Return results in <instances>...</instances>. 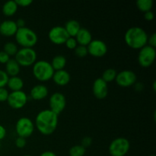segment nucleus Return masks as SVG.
<instances>
[{"label":"nucleus","mask_w":156,"mask_h":156,"mask_svg":"<svg viewBox=\"0 0 156 156\" xmlns=\"http://www.w3.org/2000/svg\"><path fill=\"white\" fill-rule=\"evenodd\" d=\"M6 133H7V132H6L5 128L2 125H0V141L4 140L5 137L6 136Z\"/></svg>","instance_id":"obj_39"},{"label":"nucleus","mask_w":156,"mask_h":156,"mask_svg":"<svg viewBox=\"0 0 156 156\" xmlns=\"http://www.w3.org/2000/svg\"><path fill=\"white\" fill-rule=\"evenodd\" d=\"M65 44L66 47L68 49H69V50H75L78 46L77 41H76V38L72 37H69L66 40Z\"/></svg>","instance_id":"obj_30"},{"label":"nucleus","mask_w":156,"mask_h":156,"mask_svg":"<svg viewBox=\"0 0 156 156\" xmlns=\"http://www.w3.org/2000/svg\"><path fill=\"white\" fill-rule=\"evenodd\" d=\"M59 116L50 111L44 109L40 111L35 117V128L44 136H50L55 132L59 123Z\"/></svg>","instance_id":"obj_1"},{"label":"nucleus","mask_w":156,"mask_h":156,"mask_svg":"<svg viewBox=\"0 0 156 156\" xmlns=\"http://www.w3.org/2000/svg\"><path fill=\"white\" fill-rule=\"evenodd\" d=\"M52 79L56 85L59 86H65L69 83L71 80V76L69 72L66 69L58 70V71L54 72Z\"/></svg>","instance_id":"obj_17"},{"label":"nucleus","mask_w":156,"mask_h":156,"mask_svg":"<svg viewBox=\"0 0 156 156\" xmlns=\"http://www.w3.org/2000/svg\"><path fill=\"white\" fill-rule=\"evenodd\" d=\"M26 144H27V140L25 138L18 136V138L15 139V145L18 149H23V148L25 147Z\"/></svg>","instance_id":"obj_31"},{"label":"nucleus","mask_w":156,"mask_h":156,"mask_svg":"<svg viewBox=\"0 0 156 156\" xmlns=\"http://www.w3.org/2000/svg\"><path fill=\"white\" fill-rule=\"evenodd\" d=\"M147 45L155 48L156 47V34L155 33H153L150 37H149V38H148Z\"/></svg>","instance_id":"obj_36"},{"label":"nucleus","mask_w":156,"mask_h":156,"mask_svg":"<svg viewBox=\"0 0 156 156\" xmlns=\"http://www.w3.org/2000/svg\"><path fill=\"white\" fill-rule=\"evenodd\" d=\"M34 123L27 117H20L15 123V132L19 137L28 138L34 133Z\"/></svg>","instance_id":"obj_6"},{"label":"nucleus","mask_w":156,"mask_h":156,"mask_svg":"<svg viewBox=\"0 0 156 156\" xmlns=\"http://www.w3.org/2000/svg\"><path fill=\"white\" fill-rule=\"evenodd\" d=\"M130 148V143L124 137H118L113 140L110 144L108 151L111 156H125Z\"/></svg>","instance_id":"obj_7"},{"label":"nucleus","mask_w":156,"mask_h":156,"mask_svg":"<svg viewBox=\"0 0 156 156\" xmlns=\"http://www.w3.org/2000/svg\"><path fill=\"white\" fill-rule=\"evenodd\" d=\"M37 52L33 48L18 49L15 56V60L22 67L32 66L37 61Z\"/></svg>","instance_id":"obj_5"},{"label":"nucleus","mask_w":156,"mask_h":156,"mask_svg":"<svg viewBox=\"0 0 156 156\" xmlns=\"http://www.w3.org/2000/svg\"><path fill=\"white\" fill-rule=\"evenodd\" d=\"M63 27L66 30L69 36L72 37H75L81 29V25L79 21L73 19L69 20Z\"/></svg>","instance_id":"obj_20"},{"label":"nucleus","mask_w":156,"mask_h":156,"mask_svg":"<svg viewBox=\"0 0 156 156\" xmlns=\"http://www.w3.org/2000/svg\"><path fill=\"white\" fill-rule=\"evenodd\" d=\"M136 7L142 12H147L152 11L153 7V1L152 0H138L136 2Z\"/></svg>","instance_id":"obj_24"},{"label":"nucleus","mask_w":156,"mask_h":156,"mask_svg":"<svg viewBox=\"0 0 156 156\" xmlns=\"http://www.w3.org/2000/svg\"><path fill=\"white\" fill-rule=\"evenodd\" d=\"M40 156H57L56 154L54 153L52 151H45V152H42V153L40 155Z\"/></svg>","instance_id":"obj_41"},{"label":"nucleus","mask_w":156,"mask_h":156,"mask_svg":"<svg viewBox=\"0 0 156 156\" xmlns=\"http://www.w3.org/2000/svg\"><path fill=\"white\" fill-rule=\"evenodd\" d=\"M18 50V45L12 41H8L3 46V51L7 53L9 56H15Z\"/></svg>","instance_id":"obj_25"},{"label":"nucleus","mask_w":156,"mask_h":156,"mask_svg":"<svg viewBox=\"0 0 156 156\" xmlns=\"http://www.w3.org/2000/svg\"><path fill=\"white\" fill-rule=\"evenodd\" d=\"M149 156H155V155H149Z\"/></svg>","instance_id":"obj_44"},{"label":"nucleus","mask_w":156,"mask_h":156,"mask_svg":"<svg viewBox=\"0 0 156 156\" xmlns=\"http://www.w3.org/2000/svg\"><path fill=\"white\" fill-rule=\"evenodd\" d=\"M66 58L65 56L62 55H56L53 58L50 64L54 71H58V70L64 69L66 65Z\"/></svg>","instance_id":"obj_23"},{"label":"nucleus","mask_w":156,"mask_h":156,"mask_svg":"<svg viewBox=\"0 0 156 156\" xmlns=\"http://www.w3.org/2000/svg\"><path fill=\"white\" fill-rule=\"evenodd\" d=\"M16 24L18 28H21V27H25V21H24L23 18H18L16 21Z\"/></svg>","instance_id":"obj_40"},{"label":"nucleus","mask_w":156,"mask_h":156,"mask_svg":"<svg viewBox=\"0 0 156 156\" xmlns=\"http://www.w3.org/2000/svg\"><path fill=\"white\" fill-rule=\"evenodd\" d=\"M18 6L15 2V1L10 0V1H8L5 3H4L2 8V13L4 15L7 17H12L14 15H15V13L18 11Z\"/></svg>","instance_id":"obj_22"},{"label":"nucleus","mask_w":156,"mask_h":156,"mask_svg":"<svg viewBox=\"0 0 156 156\" xmlns=\"http://www.w3.org/2000/svg\"><path fill=\"white\" fill-rule=\"evenodd\" d=\"M152 87H153V91H155V90H156V82H155V81L153 82V84H152Z\"/></svg>","instance_id":"obj_42"},{"label":"nucleus","mask_w":156,"mask_h":156,"mask_svg":"<svg viewBox=\"0 0 156 156\" xmlns=\"http://www.w3.org/2000/svg\"><path fill=\"white\" fill-rule=\"evenodd\" d=\"M74 52L75 54L79 58L85 57L88 54V49H87V47H85V46L78 45L77 47L74 50Z\"/></svg>","instance_id":"obj_28"},{"label":"nucleus","mask_w":156,"mask_h":156,"mask_svg":"<svg viewBox=\"0 0 156 156\" xmlns=\"http://www.w3.org/2000/svg\"><path fill=\"white\" fill-rule=\"evenodd\" d=\"M6 86H8V88L12 91H21L24 87V81L18 76L9 77Z\"/></svg>","instance_id":"obj_21"},{"label":"nucleus","mask_w":156,"mask_h":156,"mask_svg":"<svg viewBox=\"0 0 156 156\" xmlns=\"http://www.w3.org/2000/svg\"><path fill=\"white\" fill-rule=\"evenodd\" d=\"M91 144H92V139L89 136L84 137L82 140V142H81V146H83L85 149L91 146Z\"/></svg>","instance_id":"obj_34"},{"label":"nucleus","mask_w":156,"mask_h":156,"mask_svg":"<svg viewBox=\"0 0 156 156\" xmlns=\"http://www.w3.org/2000/svg\"><path fill=\"white\" fill-rule=\"evenodd\" d=\"M154 13L152 11H149L147 12H145L144 13V18L145 20L148 21H152L154 19Z\"/></svg>","instance_id":"obj_37"},{"label":"nucleus","mask_w":156,"mask_h":156,"mask_svg":"<svg viewBox=\"0 0 156 156\" xmlns=\"http://www.w3.org/2000/svg\"><path fill=\"white\" fill-rule=\"evenodd\" d=\"M88 54L93 57L101 58L105 56L108 53V46L101 40H92L87 46Z\"/></svg>","instance_id":"obj_13"},{"label":"nucleus","mask_w":156,"mask_h":156,"mask_svg":"<svg viewBox=\"0 0 156 156\" xmlns=\"http://www.w3.org/2000/svg\"><path fill=\"white\" fill-rule=\"evenodd\" d=\"M86 152V149L81 145H76L72 146L69 151V156H84Z\"/></svg>","instance_id":"obj_27"},{"label":"nucleus","mask_w":156,"mask_h":156,"mask_svg":"<svg viewBox=\"0 0 156 156\" xmlns=\"http://www.w3.org/2000/svg\"><path fill=\"white\" fill-rule=\"evenodd\" d=\"M15 2L18 5V7H28L33 3L32 0H15Z\"/></svg>","instance_id":"obj_33"},{"label":"nucleus","mask_w":156,"mask_h":156,"mask_svg":"<svg viewBox=\"0 0 156 156\" xmlns=\"http://www.w3.org/2000/svg\"><path fill=\"white\" fill-rule=\"evenodd\" d=\"M117 71L112 68H109L105 69L102 73L101 79L105 81L106 83H109V82L115 81L116 76H117Z\"/></svg>","instance_id":"obj_26"},{"label":"nucleus","mask_w":156,"mask_h":156,"mask_svg":"<svg viewBox=\"0 0 156 156\" xmlns=\"http://www.w3.org/2000/svg\"><path fill=\"white\" fill-rule=\"evenodd\" d=\"M148 38V34L140 27H129L124 34L125 43L133 50H140L147 45Z\"/></svg>","instance_id":"obj_2"},{"label":"nucleus","mask_w":156,"mask_h":156,"mask_svg":"<svg viewBox=\"0 0 156 156\" xmlns=\"http://www.w3.org/2000/svg\"><path fill=\"white\" fill-rule=\"evenodd\" d=\"M18 29L16 22L13 20H5L0 23V34L6 37L15 36Z\"/></svg>","instance_id":"obj_15"},{"label":"nucleus","mask_w":156,"mask_h":156,"mask_svg":"<svg viewBox=\"0 0 156 156\" xmlns=\"http://www.w3.org/2000/svg\"><path fill=\"white\" fill-rule=\"evenodd\" d=\"M9 76L5 70L0 69V88H5L7 85Z\"/></svg>","instance_id":"obj_29"},{"label":"nucleus","mask_w":156,"mask_h":156,"mask_svg":"<svg viewBox=\"0 0 156 156\" xmlns=\"http://www.w3.org/2000/svg\"><path fill=\"white\" fill-rule=\"evenodd\" d=\"M115 82L122 88H129L137 82V76L132 70H123L117 73Z\"/></svg>","instance_id":"obj_11"},{"label":"nucleus","mask_w":156,"mask_h":156,"mask_svg":"<svg viewBox=\"0 0 156 156\" xmlns=\"http://www.w3.org/2000/svg\"><path fill=\"white\" fill-rule=\"evenodd\" d=\"M28 101L27 94L22 90L9 92L7 99V103L10 108L18 110L24 108Z\"/></svg>","instance_id":"obj_9"},{"label":"nucleus","mask_w":156,"mask_h":156,"mask_svg":"<svg viewBox=\"0 0 156 156\" xmlns=\"http://www.w3.org/2000/svg\"><path fill=\"white\" fill-rule=\"evenodd\" d=\"M0 23H1V21H0Z\"/></svg>","instance_id":"obj_46"},{"label":"nucleus","mask_w":156,"mask_h":156,"mask_svg":"<svg viewBox=\"0 0 156 156\" xmlns=\"http://www.w3.org/2000/svg\"><path fill=\"white\" fill-rule=\"evenodd\" d=\"M10 59V56L7 53H5L3 50L0 51V63L6 64Z\"/></svg>","instance_id":"obj_35"},{"label":"nucleus","mask_w":156,"mask_h":156,"mask_svg":"<svg viewBox=\"0 0 156 156\" xmlns=\"http://www.w3.org/2000/svg\"><path fill=\"white\" fill-rule=\"evenodd\" d=\"M49 90L46 85L38 84L34 85L30 91V98L34 101H41L48 96Z\"/></svg>","instance_id":"obj_16"},{"label":"nucleus","mask_w":156,"mask_h":156,"mask_svg":"<svg viewBox=\"0 0 156 156\" xmlns=\"http://www.w3.org/2000/svg\"><path fill=\"white\" fill-rule=\"evenodd\" d=\"M9 91L5 88H0V102L7 101Z\"/></svg>","instance_id":"obj_32"},{"label":"nucleus","mask_w":156,"mask_h":156,"mask_svg":"<svg viewBox=\"0 0 156 156\" xmlns=\"http://www.w3.org/2000/svg\"><path fill=\"white\" fill-rule=\"evenodd\" d=\"M48 37L50 42L53 44L62 45L65 44L69 36L63 26H54L49 30Z\"/></svg>","instance_id":"obj_12"},{"label":"nucleus","mask_w":156,"mask_h":156,"mask_svg":"<svg viewBox=\"0 0 156 156\" xmlns=\"http://www.w3.org/2000/svg\"><path fill=\"white\" fill-rule=\"evenodd\" d=\"M92 92L96 98L100 100L105 99L108 94V83H106L101 78H98L93 82Z\"/></svg>","instance_id":"obj_14"},{"label":"nucleus","mask_w":156,"mask_h":156,"mask_svg":"<svg viewBox=\"0 0 156 156\" xmlns=\"http://www.w3.org/2000/svg\"><path fill=\"white\" fill-rule=\"evenodd\" d=\"M0 147H1V143H0Z\"/></svg>","instance_id":"obj_45"},{"label":"nucleus","mask_w":156,"mask_h":156,"mask_svg":"<svg viewBox=\"0 0 156 156\" xmlns=\"http://www.w3.org/2000/svg\"><path fill=\"white\" fill-rule=\"evenodd\" d=\"M133 86H134V89H135L136 91H142L143 90V88H144V85L140 82H136V83L133 85Z\"/></svg>","instance_id":"obj_38"},{"label":"nucleus","mask_w":156,"mask_h":156,"mask_svg":"<svg viewBox=\"0 0 156 156\" xmlns=\"http://www.w3.org/2000/svg\"><path fill=\"white\" fill-rule=\"evenodd\" d=\"M22 156H33V155H22Z\"/></svg>","instance_id":"obj_43"},{"label":"nucleus","mask_w":156,"mask_h":156,"mask_svg":"<svg viewBox=\"0 0 156 156\" xmlns=\"http://www.w3.org/2000/svg\"><path fill=\"white\" fill-rule=\"evenodd\" d=\"M21 71V66L15 59H10L5 64V72L9 77L18 76Z\"/></svg>","instance_id":"obj_19"},{"label":"nucleus","mask_w":156,"mask_h":156,"mask_svg":"<svg viewBox=\"0 0 156 156\" xmlns=\"http://www.w3.org/2000/svg\"><path fill=\"white\" fill-rule=\"evenodd\" d=\"M76 41H77L78 45L85 46L87 47L88 44L91 43L92 41V35H91V32L85 27H81L79 31L75 37Z\"/></svg>","instance_id":"obj_18"},{"label":"nucleus","mask_w":156,"mask_h":156,"mask_svg":"<svg viewBox=\"0 0 156 156\" xmlns=\"http://www.w3.org/2000/svg\"><path fill=\"white\" fill-rule=\"evenodd\" d=\"M15 38L21 48H33L38 41V37L34 30L27 27L18 28Z\"/></svg>","instance_id":"obj_3"},{"label":"nucleus","mask_w":156,"mask_h":156,"mask_svg":"<svg viewBox=\"0 0 156 156\" xmlns=\"http://www.w3.org/2000/svg\"><path fill=\"white\" fill-rule=\"evenodd\" d=\"M50 110L57 114H60L65 110L66 106V99L65 95L60 92H55L50 97L49 99Z\"/></svg>","instance_id":"obj_10"},{"label":"nucleus","mask_w":156,"mask_h":156,"mask_svg":"<svg viewBox=\"0 0 156 156\" xmlns=\"http://www.w3.org/2000/svg\"><path fill=\"white\" fill-rule=\"evenodd\" d=\"M54 69L50 62L47 60H38L32 66V73L37 81L41 82H48L53 78Z\"/></svg>","instance_id":"obj_4"},{"label":"nucleus","mask_w":156,"mask_h":156,"mask_svg":"<svg viewBox=\"0 0 156 156\" xmlns=\"http://www.w3.org/2000/svg\"><path fill=\"white\" fill-rule=\"evenodd\" d=\"M156 58V50L154 47L146 45L139 51L138 62L143 68L150 67L154 63Z\"/></svg>","instance_id":"obj_8"}]
</instances>
